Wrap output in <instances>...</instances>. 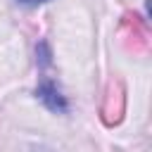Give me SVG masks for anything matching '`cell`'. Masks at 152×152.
<instances>
[{
    "label": "cell",
    "mask_w": 152,
    "mask_h": 152,
    "mask_svg": "<svg viewBox=\"0 0 152 152\" xmlns=\"http://www.w3.org/2000/svg\"><path fill=\"white\" fill-rule=\"evenodd\" d=\"M33 95H36V100H40V102H43L50 112H55V114H66V112H69L66 97L62 95L57 81H52L50 76H43V78H40V83L36 86Z\"/></svg>",
    "instance_id": "1"
},
{
    "label": "cell",
    "mask_w": 152,
    "mask_h": 152,
    "mask_svg": "<svg viewBox=\"0 0 152 152\" xmlns=\"http://www.w3.org/2000/svg\"><path fill=\"white\" fill-rule=\"evenodd\" d=\"M14 2H19V5H24V7H38V5H45V2H50V0H14Z\"/></svg>",
    "instance_id": "2"
}]
</instances>
